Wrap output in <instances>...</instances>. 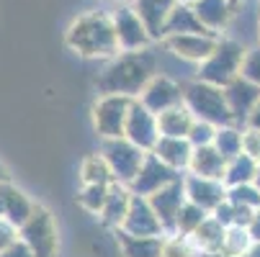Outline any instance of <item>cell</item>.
Instances as JSON below:
<instances>
[{"mask_svg":"<svg viewBox=\"0 0 260 257\" xmlns=\"http://www.w3.org/2000/svg\"><path fill=\"white\" fill-rule=\"evenodd\" d=\"M214 136H216V126L206 124V121H196L191 126V134H188V141L193 146H209L214 144Z\"/></svg>","mask_w":260,"mask_h":257,"instance_id":"36","label":"cell"},{"mask_svg":"<svg viewBox=\"0 0 260 257\" xmlns=\"http://www.w3.org/2000/svg\"><path fill=\"white\" fill-rule=\"evenodd\" d=\"M221 36L219 33H173L162 39V47L183 62L201 64L211 57Z\"/></svg>","mask_w":260,"mask_h":257,"instance_id":"9","label":"cell"},{"mask_svg":"<svg viewBox=\"0 0 260 257\" xmlns=\"http://www.w3.org/2000/svg\"><path fill=\"white\" fill-rule=\"evenodd\" d=\"M108 191L111 186H83L80 193H78V203L88 211V213H98L103 211L106 201H108Z\"/></svg>","mask_w":260,"mask_h":257,"instance_id":"32","label":"cell"},{"mask_svg":"<svg viewBox=\"0 0 260 257\" xmlns=\"http://www.w3.org/2000/svg\"><path fill=\"white\" fill-rule=\"evenodd\" d=\"M0 257H34V252L28 249V244L23 239H18L13 247H8L6 252H0Z\"/></svg>","mask_w":260,"mask_h":257,"instance_id":"40","label":"cell"},{"mask_svg":"<svg viewBox=\"0 0 260 257\" xmlns=\"http://www.w3.org/2000/svg\"><path fill=\"white\" fill-rule=\"evenodd\" d=\"M183 105L193 114L196 121H206L216 129L235 124L224 88L211 85L206 80H193L188 85H183Z\"/></svg>","mask_w":260,"mask_h":257,"instance_id":"3","label":"cell"},{"mask_svg":"<svg viewBox=\"0 0 260 257\" xmlns=\"http://www.w3.org/2000/svg\"><path fill=\"white\" fill-rule=\"evenodd\" d=\"M242 78L260 85V44L247 49V57H245V64H242Z\"/></svg>","mask_w":260,"mask_h":257,"instance_id":"37","label":"cell"},{"mask_svg":"<svg viewBox=\"0 0 260 257\" xmlns=\"http://www.w3.org/2000/svg\"><path fill=\"white\" fill-rule=\"evenodd\" d=\"M247 57V47L237 39L221 36L216 49L211 52V57L206 62L199 64V80H206L211 85L227 88L232 80H237L242 75V64Z\"/></svg>","mask_w":260,"mask_h":257,"instance_id":"4","label":"cell"},{"mask_svg":"<svg viewBox=\"0 0 260 257\" xmlns=\"http://www.w3.org/2000/svg\"><path fill=\"white\" fill-rule=\"evenodd\" d=\"M129 3L137 11V16L144 21L152 39L162 42L165 26H168V21H170V16H173V11L180 0H129Z\"/></svg>","mask_w":260,"mask_h":257,"instance_id":"16","label":"cell"},{"mask_svg":"<svg viewBox=\"0 0 260 257\" xmlns=\"http://www.w3.org/2000/svg\"><path fill=\"white\" fill-rule=\"evenodd\" d=\"M242 257H260V242H257V244H252V247H250Z\"/></svg>","mask_w":260,"mask_h":257,"instance_id":"43","label":"cell"},{"mask_svg":"<svg viewBox=\"0 0 260 257\" xmlns=\"http://www.w3.org/2000/svg\"><path fill=\"white\" fill-rule=\"evenodd\" d=\"M196 257H227L224 252H196Z\"/></svg>","mask_w":260,"mask_h":257,"instance_id":"44","label":"cell"},{"mask_svg":"<svg viewBox=\"0 0 260 257\" xmlns=\"http://www.w3.org/2000/svg\"><path fill=\"white\" fill-rule=\"evenodd\" d=\"M106 3H124V0H106Z\"/></svg>","mask_w":260,"mask_h":257,"instance_id":"50","label":"cell"},{"mask_svg":"<svg viewBox=\"0 0 260 257\" xmlns=\"http://www.w3.org/2000/svg\"><path fill=\"white\" fill-rule=\"evenodd\" d=\"M224 170H227V157L221 155L214 144L193 146V157H191V165H188L191 175L211 177V180H224Z\"/></svg>","mask_w":260,"mask_h":257,"instance_id":"20","label":"cell"},{"mask_svg":"<svg viewBox=\"0 0 260 257\" xmlns=\"http://www.w3.org/2000/svg\"><path fill=\"white\" fill-rule=\"evenodd\" d=\"M18 239H21V229L13 222H8V218H0V252L13 247Z\"/></svg>","mask_w":260,"mask_h":257,"instance_id":"39","label":"cell"},{"mask_svg":"<svg viewBox=\"0 0 260 257\" xmlns=\"http://www.w3.org/2000/svg\"><path fill=\"white\" fill-rule=\"evenodd\" d=\"M132 198H134V193H132V188H129V186L114 182V186H111V191H108V201H106V206H103V211H101L103 224L119 232V229L124 227L126 213H129Z\"/></svg>","mask_w":260,"mask_h":257,"instance_id":"21","label":"cell"},{"mask_svg":"<svg viewBox=\"0 0 260 257\" xmlns=\"http://www.w3.org/2000/svg\"><path fill=\"white\" fill-rule=\"evenodd\" d=\"M245 126H252V129H260V100H257V105H255V111L250 114V119H247V124Z\"/></svg>","mask_w":260,"mask_h":257,"instance_id":"42","label":"cell"},{"mask_svg":"<svg viewBox=\"0 0 260 257\" xmlns=\"http://www.w3.org/2000/svg\"><path fill=\"white\" fill-rule=\"evenodd\" d=\"M180 3H185V6H193V3H199V0H180Z\"/></svg>","mask_w":260,"mask_h":257,"instance_id":"48","label":"cell"},{"mask_svg":"<svg viewBox=\"0 0 260 257\" xmlns=\"http://www.w3.org/2000/svg\"><path fill=\"white\" fill-rule=\"evenodd\" d=\"M247 234H250V239L257 244L260 242V211H255V216L250 218V224H247Z\"/></svg>","mask_w":260,"mask_h":257,"instance_id":"41","label":"cell"},{"mask_svg":"<svg viewBox=\"0 0 260 257\" xmlns=\"http://www.w3.org/2000/svg\"><path fill=\"white\" fill-rule=\"evenodd\" d=\"M121 232H129V234H137V237H165L168 234L162 222L155 213V208H152V203L144 196L132 198V206H129V213L124 218Z\"/></svg>","mask_w":260,"mask_h":257,"instance_id":"14","label":"cell"},{"mask_svg":"<svg viewBox=\"0 0 260 257\" xmlns=\"http://www.w3.org/2000/svg\"><path fill=\"white\" fill-rule=\"evenodd\" d=\"M230 3H232V6L237 8V6H242V3H245V0H230Z\"/></svg>","mask_w":260,"mask_h":257,"instance_id":"47","label":"cell"},{"mask_svg":"<svg viewBox=\"0 0 260 257\" xmlns=\"http://www.w3.org/2000/svg\"><path fill=\"white\" fill-rule=\"evenodd\" d=\"M255 186L260 188V162H257V177H255Z\"/></svg>","mask_w":260,"mask_h":257,"instance_id":"46","label":"cell"},{"mask_svg":"<svg viewBox=\"0 0 260 257\" xmlns=\"http://www.w3.org/2000/svg\"><path fill=\"white\" fill-rule=\"evenodd\" d=\"M242 155L260 162V129H252V126L242 129Z\"/></svg>","mask_w":260,"mask_h":257,"instance_id":"38","label":"cell"},{"mask_svg":"<svg viewBox=\"0 0 260 257\" xmlns=\"http://www.w3.org/2000/svg\"><path fill=\"white\" fill-rule=\"evenodd\" d=\"M111 18H114V28H116V39H119L121 52H142V49H150V44L155 42L129 0L119 3L114 8V13H111Z\"/></svg>","mask_w":260,"mask_h":257,"instance_id":"8","label":"cell"},{"mask_svg":"<svg viewBox=\"0 0 260 257\" xmlns=\"http://www.w3.org/2000/svg\"><path fill=\"white\" fill-rule=\"evenodd\" d=\"M188 239L196 247V252H221L224 249V239H227V227L216 222L214 216H209Z\"/></svg>","mask_w":260,"mask_h":257,"instance_id":"23","label":"cell"},{"mask_svg":"<svg viewBox=\"0 0 260 257\" xmlns=\"http://www.w3.org/2000/svg\"><path fill=\"white\" fill-rule=\"evenodd\" d=\"M64 44L83 59H114L121 47L108 11H85L64 31Z\"/></svg>","mask_w":260,"mask_h":257,"instance_id":"2","label":"cell"},{"mask_svg":"<svg viewBox=\"0 0 260 257\" xmlns=\"http://www.w3.org/2000/svg\"><path fill=\"white\" fill-rule=\"evenodd\" d=\"M144 108H150L152 114H165V111H170V108H175V105H180L183 103V85L180 83H175L173 78H168V75H157L147 83V88L142 90V95L137 98Z\"/></svg>","mask_w":260,"mask_h":257,"instance_id":"12","label":"cell"},{"mask_svg":"<svg viewBox=\"0 0 260 257\" xmlns=\"http://www.w3.org/2000/svg\"><path fill=\"white\" fill-rule=\"evenodd\" d=\"M157 124H160V134H162V136H180V139H188L191 126L196 124V119H193V114L188 111V108L180 103V105L170 108V111L160 114V116H157Z\"/></svg>","mask_w":260,"mask_h":257,"instance_id":"25","label":"cell"},{"mask_svg":"<svg viewBox=\"0 0 260 257\" xmlns=\"http://www.w3.org/2000/svg\"><path fill=\"white\" fill-rule=\"evenodd\" d=\"M183 188H185V198L196 203L199 208H204L206 213H214L227 201V186L221 180L199 177V175L188 172V175H183Z\"/></svg>","mask_w":260,"mask_h":257,"instance_id":"13","label":"cell"},{"mask_svg":"<svg viewBox=\"0 0 260 257\" xmlns=\"http://www.w3.org/2000/svg\"><path fill=\"white\" fill-rule=\"evenodd\" d=\"M34 203L28 201V196L16 188L13 182H0V218H8V222H13L18 229L28 222V216L34 213Z\"/></svg>","mask_w":260,"mask_h":257,"instance_id":"18","label":"cell"},{"mask_svg":"<svg viewBox=\"0 0 260 257\" xmlns=\"http://www.w3.org/2000/svg\"><path fill=\"white\" fill-rule=\"evenodd\" d=\"M101 155L106 157L111 172H114L116 182L121 186H129V182L137 177L147 152L139 150L134 141H129L126 136H119V139H103V150Z\"/></svg>","mask_w":260,"mask_h":257,"instance_id":"6","label":"cell"},{"mask_svg":"<svg viewBox=\"0 0 260 257\" xmlns=\"http://www.w3.org/2000/svg\"><path fill=\"white\" fill-rule=\"evenodd\" d=\"M124 136L129 141H134L139 150L144 152H152L155 144L160 141V124H157V114H152L150 108H144L137 98L132 103V111H129V119H126V129H124Z\"/></svg>","mask_w":260,"mask_h":257,"instance_id":"10","label":"cell"},{"mask_svg":"<svg viewBox=\"0 0 260 257\" xmlns=\"http://www.w3.org/2000/svg\"><path fill=\"white\" fill-rule=\"evenodd\" d=\"M214 146L224 155L227 160L242 155V129L237 124H230V126H219L216 129V136H214Z\"/></svg>","mask_w":260,"mask_h":257,"instance_id":"30","label":"cell"},{"mask_svg":"<svg viewBox=\"0 0 260 257\" xmlns=\"http://www.w3.org/2000/svg\"><path fill=\"white\" fill-rule=\"evenodd\" d=\"M178 177H183V175L175 172V170H170V167H168L165 162H160L152 152H147V157H144V162H142L137 177L129 182V188H132L134 196L150 198L152 193H157L160 188H165V186H170V182H175Z\"/></svg>","mask_w":260,"mask_h":257,"instance_id":"11","label":"cell"},{"mask_svg":"<svg viewBox=\"0 0 260 257\" xmlns=\"http://www.w3.org/2000/svg\"><path fill=\"white\" fill-rule=\"evenodd\" d=\"M211 216L216 218V222L224 224L227 229H230V227H245V229H247V224H250V218L255 216V211H252V208H245V206H237V203H232V201L227 198Z\"/></svg>","mask_w":260,"mask_h":257,"instance_id":"31","label":"cell"},{"mask_svg":"<svg viewBox=\"0 0 260 257\" xmlns=\"http://www.w3.org/2000/svg\"><path fill=\"white\" fill-rule=\"evenodd\" d=\"M252 244L255 242L250 239L245 227H230L227 229V239H224V249H221V252H224L227 257H242Z\"/></svg>","mask_w":260,"mask_h":257,"instance_id":"33","label":"cell"},{"mask_svg":"<svg viewBox=\"0 0 260 257\" xmlns=\"http://www.w3.org/2000/svg\"><path fill=\"white\" fill-rule=\"evenodd\" d=\"M21 239L28 244L34 257H57L59 252V232L54 224V216L44 208L36 206L28 222L21 227Z\"/></svg>","mask_w":260,"mask_h":257,"instance_id":"5","label":"cell"},{"mask_svg":"<svg viewBox=\"0 0 260 257\" xmlns=\"http://www.w3.org/2000/svg\"><path fill=\"white\" fill-rule=\"evenodd\" d=\"M147 201L152 203V208H155L157 218L162 222L165 232H168V234H173V232H175V218H178V211L183 208V203H185V201H188V198H185V188H183V177H178L175 182H170V186L160 188L157 193H152Z\"/></svg>","mask_w":260,"mask_h":257,"instance_id":"15","label":"cell"},{"mask_svg":"<svg viewBox=\"0 0 260 257\" xmlns=\"http://www.w3.org/2000/svg\"><path fill=\"white\" fill-rule=\"evenodd\" d=\"M257 33H260V11H257Z\"/></svg>","mask_w":260,"mask_h":257,"instance_id":"49","label":"cell"},{"mask_svg":"<svg viewBox=\"0 0 260 257\" xmlns=\"http://www.w3.org/2000/svg\"><path fill=\"white\" fill-rule=\"evenodd\" d=\"M211 213H206L204 208H199L196 203L185 201L183 208L178 211V218H175V234H183V237H191Z\"/></svg>","mask_w":260,"mask_h":257,"instance_id":"29","label":"cell"},{"mask_svg":"<svg viewBox=\"0 0 260 257\" xmlns=\"http://www.w3.org/2000/svg\"><path fill=\"white\" fill-rule=\"evenodd\" d=\"M157 75V57L150 49L142 52H119L114 59L98 72V93L101 95H129L139 98L152 78Z\"/></svg>","mask_w":260,"mask_h":257,"instance_id":"1","label":"cell"},{"mask_svg":"<svg viewBox=\"0 0 260 257\" xmlns=\"http://www.w3.org/2000/svg\"><path fill=\"white\" fill-rule=\"evenodd\" d=\"M132 103H134V98H129V95H101L95 100V105H93L95 131L103 139H119V136H124Z\"/></svg>","mask_w":260,"mask_h":257,"instance_id":"7","label":"cell"},{"mask_svg":"<svg viewBox=\"0 0 260 257\" xmlns=\"http://www.w3.org/2000/svg\"><path fill=\"white\" fill-rule=\"evenodd\" d=\"M173 33H214V31H209L199 21L193 6L178 3L173 16H170V21H168V26H165V36H173ZM165 36H162V39H165Z\"/></svg>","mask_w":260,"mask_h":257,"instance_id":"26","label":"cell"},{"mask_svg":"<svg viewBox=\"0 0 260 257\" xmlns=\"http://www.w3.org/2000/svg\"><path fill=\"white\" fill-rule=\"evenodd\" d=\"M227 198L237 206L260 211V188L255 182H247V186H237V188H227Z\"/></svg>","mask_w":260,"mask_h":257,"instance_id":"35","label":"cell"},{"mask_svg":"<svg viewBox=\"0 0 260 257\" xmlns=\"http://www.w3.org/2000/svg\"><path fill=\"white\" fill-rule=\"evenodd\" d=\"M160 257H196V247L191 244L188 237L173 232V234H165Z\"/></svg>","mask_w":260,"mask_h":257,"instance_id":"34","label":"cell"},{"mask_svg":"<svg viewBox=\"0 0 260 257\" xmlns=\"http://www.w3.org/2000/svg\"><path fill=\"white\" fill-rule=\"evenodd\" d=\"M80 177H83V186H114L116 182L103 155H88L80 165Z\"/></svg>","mask_w":260,"mask_h":257,"instance_id":"28","label":"cell"},{"mask_svg":"<svg viewBox=\"0 0 260 257\" xmlns=\"http://www.w3.org/2000/svg\"><path fill=\"white\" fill-rule=\"evenodd\" d=\"M119 249L124 257H160L165 237H137L129 232H116Z\"/></svg>","mask_w":260,"mask_h":257,"instance_id":"24","label":"cell"},{"mask_svg":"<svg viewBox=\"0 0 260 257\" xmlns=\"http://www.w3.org/2000/svg\"><path fill=\"white\" fill-rule=\"evenodd\" d=\"M8 180V172H6V167H3V162H0V182H6Z\"/></svg>","mask_w":260,"mask_h":257,"instance_id":"45","label":"cell"},{"mask_svg":"<svg viewBox=\"0 0 260 257\" xmlns=\"http://www.w3.org/2000/svg\"><path fill=\"white\" fill-rule=\"evenodd\" d=\"M152 155L175 172H183V170L188 172V165L193 157V144L188 139H180V136H160Z\"/></svg>","mask_w":260,"mask_h":257,"instance_id":"19","label":"cell"},{"mask_svg":"<svg viewBox=\"0 0 260 257\" xmlns=\"http://www.w3.org/2000/svg\"><path fill=\"white\" fill-rule=\"evenodd\" d=\"M227 103H230V111L235 116V124H247L250 114L255 111V105L260 100V85L250 83L247 78H237L224 88Z\"/></svg>","mask_w":260,"mask_h":257,"instance_id":"17","label":"cell"},{"mask_svg":"<svg viewBox=\"0 0 260 257\" xmlns=\"http://www.w3.org/2000/svg\"><path fill=\"white\" fill-rule=\"evenodd\" d=\"M257 177V162L247 155H237L232 160H227V170H224V186L227 188H237V186H247L255 182Z\"/></svg>","mask_w":260,"mask_h":257,"instance_id":"27","label":"cell"},{"mask_svg":"<svg viewBox=\"0 0 260 257\" xmlns=\"http://www.w3.org/2000/svg\"><path fill=\"white\" fill-rule=\"evenodd\" d=\"M193 11L209 31L221 36V31L230 26L237 8L230 3V0H199V3H193Z\"/></svg>","mask_w":260,"mask_h":257,"instance_id":"22","label":"cell"}]
</instances>
